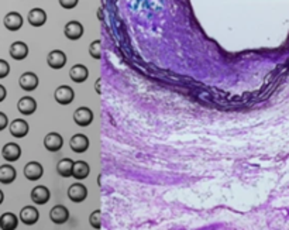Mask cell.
<instances>
[{
    "instance_id": "obj_1",
    "label": "cell",
    "mask_w": 289,
    "mask_h": 230,
    "mask_svg": "<svg viewBox=\"0 0 289 230\" xmlns=\"http://www.w3.org/2000/svg\"><path fill=\"white\" fill-rule=\"evenodd\" d=\"M54 98L58 102L59 105H69L72 103L73 99H75V92L71 86L68 85H61L55 89L54 92Z\"/></svg>"
},
{
    "instance_id": "obj_2",
    "label": "cell",
    "mask_w": 289,
    "mask_h": 230,
    "mask_svg": "<svg viewBox=\"0 0 289 230\" xmlns=\"http://www.w3.org/2000/svg\"><path fill=\"white\" fill-rule=\"evenodd\" d=\"M73 122L80 127H88L93 122V112L86 106H80L73 112Z\"/></svg>"
},
{
    "instance_id": "obj_3",
    "label": "cell",
    "mask_w": 289,
    "mask_h": 230,
    "mask_svg": "<svg viewBox=\"0 0 289 230\" xmlns=\"http://www.w3.org/2000/svg\"><path fill=\"white\" fill-rule=\"evenodd\" d=\"M39 79L34 72H24L19 79V85L26 92H33L38 88Z\"/></svg>"
},
{
    "instance_id": "obj_4",
    "label": "cell",
    "mask_w": 289,
    "mask_h": 230,
    "mask_svg": "<svg viewBox=\"0 0 289 230\" xmlns=\"http://www.w3.org/2000/svg\"><path fill=\"white\" fill-rule=\"evenodd\" d=\"M9 130H10V134L13 137L23 138L26 137L28 132H30V126L23 119H14L13 122L9 125Z\"/></svg>"
},
{
    "instance_id": "obj_5",
    "label": "cell",
    "mask_w": 289,
    "mask_h": 230,
    "mask_svg": "<svg viewBox=\"0 0 289 230\" xmlns=\"http://www.w3.org/2000/svg\"><path fill=\"white\" fill-rule=\"evenodd\" d=\"M68 198L75 202V204H79V202H84L86 198H88V189L84 184H79V182H75L69 188H68Z\"/></svg>"
},
{
    "instance_id": "obj_6",
    "label": "cell",
    "mask_w": 289,
    "mask_h": 230,
    "mask_svg": "<svg viewBox=\"0 0 289 230\" xmlns=\"http://www.w3.org/2000/svg\"><path fill=\"white\" fill-rule=\"evenodd\" d=\"M64 34L68 40L71 41H76L82 35H84V26L82 23H79L76 20H72L69 23H66L65 27H64Z\"/></svg>"
},
{
    "instance_id": "obj_7",
    "label": "cell",
    "mask_w": 289,
    "mask_h": 230,
    "mask_svg": "<svg viewBox=\"0 0 289 230\" xmlns=\"http://www.w3.org/2000/svg\"><path fill=\"white\" fill-rule=\"evenodd\" d=\"M39 219V212L35 206H24L21 211H20V220L23 222L27 226H31V224H35L38 222Z\"/></svg>"
},
{
    "instance_id": "obj_8",
    "label": "cell",
    "mask_w": 289,
    "mask_h": 230,
    "mask_svg": "<svg viewBox=\"0 0 289 230\" xmlns=\"http://www.w3.org/2000/svg\"><path fill=\"white\" fill-rule=\"evenodd\" d=\"M66 54L64 51H61V50H54L51 53L48 54V57H47V64L50 68H53V69H61V68H64L66 64Z\"/></svg>"
},
{
    "instance_id": "obj_9",
    "label": "cell",
    "mask_w": 289,
    "mask_h": 230,
    "mask_svg": "<svg viewBox=\"0 0 289 230\" xmlns=\"http://www.w3.org/2000/svg\"><path fill=\"white\" fill-rule=\"evenodd\" d=\"M62 145H64V138L58 133H48L46 137H44V147H46L48 151H59L62 148Z\"/></svg>"
},
{
    "instance_id": "obj_10",
    "label": "cell",
    "mask_w": 289,
    "mask_h": 230,
    "mask_svg": "<svg viewBox=\"0 0 289 230\" xmlns=\"http://www.w3.org/2000/svg\"><path fill=\"white\" fill-rule=\"evenodd\" d=\"M44 175V168L38 161H30L24 167V177L28 181H38Z\"/></svg>"
},
{
    "instance_id": "obj_11",
    "label": "cell",
    "mask_w": 289,
    "mask_h": 230,
    "mask_svg": "<svg viewBox=\"0 0 289 230\" xmlns=\"http://www.w3.org/2000/svg\"><path fill=\"white\" fill-rule=\"evenodd\" d=\"M3 24L9 31H19L23 27V16L17 12H9L3 19Z\"/></svg>"
},
{
    "instance_id": "obj_12",
    "label": "cell",
    "mask_w": 289,
    "mask_h": 230,
    "mask_svg": "<svg viewBox=\"0 0 289 230\" xmlns=\"http://www.w3.org/2000/svg\"><path fill=\"white\" fill-rule=\"evenodd\" d=\"M50 219L55 224H64L69 219V211L64 205H55L50 211Z\"/></svg>"
},
{
    "instance_id": "obj_13",
    "label": "cell",
    "mask_w": 289,
    "mask_h": 230,
    "mask_svg": "<svg viewBox=\"0 0 289 230\" xmlns=\"http://www.w3.org/2000/svg\"><path fill=\"white\" fill-rule=\"evenodd\" d=\"M69 147L73 152L82 154V152L88 151V148H89V138L86 137L85 134H75L69 140Z\"/></svg>"
},
{
    "instance_id": "obj_14",
    "label": "cell",
    "mask_w": 289,
    "mask_h": 230,
    "mask_svg": "<svg viewBox=\"0 0 289 230\" xmlns=\"http://www.w3.org/2000/svg\"><path fill=\"white\" fill-rule=\"evenodd\" d=\"M50 198H51V192L44 185H37L31 191V201L35 205H46L50 201Z\"/></svg>"
},
{
    "instance_id": "obj_15",
    "label": "cell",
    "mask_w": 289,
    "mask_h": 230,
    "mask_svg": "<svg viewBox=\"0 0 289 230\" xmlns=\"http://www.w3.org/2000/svg\"><path fill=\"white\" fill-rule=\"evenodd\" d=\"M2 156L7 163H14L21 157V147L16 143H7L2 148Z\"/></svg>"
},
{
    "instance_id": "obj_16",
    "label": "cell",
    "mask_w": 289,
    "mask_h": 230,
    "mask_svg": "<svg viewBox=\"0 0 289 230\" xmlns=\"http://www.w3.org/2000/svg\"><path fill=\"white\" fill-rule=\"evenodd\" d=\"M27 20L30 23V26L33 27H43L47 23V13L46 10L39 9V7H34L28 12Z\"/></svg>"
},
{
    "instance_id": "obj_17",
    "label": "cell",
    "mask_w": 289,
    "mask_h": 230,
    "mask_svg": "<svg viewBox=\"0 0 289 230\" xmlns=\"http://www.w3.org/2000/svg\"><path fill=\"white\" fill-rule=\"evenodd\" d=\"M17 109L21 114L24 116H30L33 114L35 110H37V102L35 99L31 98V96H23L20 98V100L17 102Z\"/></svg>"
},
{
    "instance_id": "obj_18",
    "label": "cell",
    "mask_w": 289,
    "mask_h": 230,
    "mask_svg": "<svg viewBox=\"0 0 289 230\" xmlns=\"http://www.w3.org/2000/svg\"><path fill=\"white\" fill-rule=\"evenodd\" d=\"M9 53H10V57L16 59V61H23L28 55V46L23 41H14L13 44L10 46Z\"/></svg>"
},
{
    "instance_id": "obj_19",
    "label": "cell",
    "mask_w": 289,
    "mask_h": 230,
    "mask_svg": "<svg viewBox=\"0 0 289 230\" xmlns=\"http://www.w3.org/2000/svg\"><path fill=\"white\" fill-rule=\"evenodd\" d=\"M88 76H89V69L85 65H82V64H76V65H73L69 69V78L72 79L73 82H76V84L85 82Z\"/></svg>"
},
{
    "instance_id": "obj_20",
    "label": "cell",
    "mask_w": 289,
    "mask_h": 230,
    "mask_svg": "<svg viewBox=\"0 0 289 230\" xmlns=\"http://www.w3.org/2000/svg\"><path fill=\"white\" fill-rule=\"evenodd\" d=\"M19 226V217L12 212H6L0 216V229L2 230H14Z\"/></svg>"
},
{
    "instance_id": "obj_21",
    "label": "cell",
    "mask_w": 289,
    "mask_h": 230,
    "mask_svg": "<svg viewBox=\"0 0 289 230\" xmlns=\"http://www.w3.org/2000/svg\"><path fill=\"white\" fill-rule=\"evenodd\" d=\"M91 174V167L88 165L85 161H73V168H72V177L78 181H82L85 178L89 177Z\"/></svg>"
},
{
    "instance_id": "obj_22",
    "label": "cell",
    "mask_w": 289,
    "mask_h": 230,
    "mask_svg": "<svg viewBox=\"0 0 289 230\" xmlns=\"http://www.w3.org/2000/svg\"><path fill=\"white\" fill-rule=\"evenodd\" d=\"M17 177V172L14 170V167L10 164L0 165V182L5 185H9L14 182V179Z\"/></svg>"
},
{
    "instance_id": "obj_23",
    "label": "cell",
    "mask_w": 289,
    "mask_h": 230,
    "mask_svg": "<svg viewBox=\"0 0 289 230\" xmlns=\"http://www.w3.org/2000/svg\"><path fill=\"white\" fill-rule=\"evenodd\" d=\"M72 168L73 161L71 158H62V160H59L58 164H57V172L62 178L72 177Z\"/></svg>"
},
{
    "instance_id": "obj_24",
    "label": "cell",
    "mask_w": 289,
    "mask_h": 230,
    "mask_svg": "<svg viewBox=\"0 0 289 230\" xmlns=\"http://www.w3.org/2000/svg\"><path fill=\"white\" fill-rule=\"evenodd\" d=\"M89 54H91V57L95 59L102 58V43H100L99 40H95V41L91 43V46H89Z\"/></svg>"
},
{
    "instance_id": "obj_25",
    "label": "cell",
    "mask_w": 289,
    "mask_h": 230,
    "mask_svg": "<svg viewBox=\"0 0 289 230\" xmlns=\"http://www.w3.org/2000/svg\"><path fill=\"white\" fill-rule=\"evenodd\" d=\"M100 211L92 212V215L89 216V223L92 226L93 229H100L102 227V220H100Z\"/></svg>"
},
{
    "instance_id": "obj_26",
    "label": "cell",
    "mask_w": 289,
    "mask_h": 230,
    "mask_svg": "<svg viewBox=\"0 0 289 230\" xmlns=\"http://www.w3.org/2000/svg\"><path fill=\"white\" fill-rule=\"evenodd\" d=\"M10 73V65L6 59H0V79L6 78L7 75Z\"/></svg>"
},
{
    "instance_id": "obj_27",
    "label": "cell",
    "mask_w": 289,
    "mask_h": 230,
    "mask_svg": "<svg viewBox=\"0 0 289 230\" xmlns=\"http://www.w3.org/2000/svg\"><path fill=\"white\" fill-rule=\"evenodd\" d=\"M58 2L59 6L65 9V10H72V9L78 6L79 3V0H58Z\"/></svg>"
},
{
    "instance_id": "obj_28",
    "label": "cell",
    "mask_w": 289,
    "mask_h": 230,
    "mask_svg": "<svg viewBox=\"0 0 289 230\" xmlns=\"http://www.w3.org/2000/svg\"><path fill=\"white\" fill-rule=\"evenodd\" d=\"M9 126V119H7L6 113L0 112V132H3Z\"/></svg>"
},
{
    "instance_id": "obj_29",
    "label": "cell",
    "mask_w": 289,
    "mask_h": 230,
    "mask_svg": "<svg viewBox=\"0 0 289 230\" xmlns=\"http://www.w3.org/2000/svg\"><path fill=\"white\" fill-rule=\"evenodd\" d=\"M6 96H7V91H6V88L3 85H0V103L6 99Z\"/></svg>"
},
{
    "instance_id": "obj_30",
    "label": "cell",
    "mask_w": 289,
    "mask_h": 230,
    "mask_svg": "<svg viewBox=\"0 0 289 230\" xmlns=\"http://www.w3.org/2000/svg\"><path fill=\"white\" fill-rule=\"evenodd\" d=\"M100 82H102V79L99 78L96 79V84H95V88H96V93H98V95L102 93V91H100Z\"/></svg>"
},
{
    "instance_id": "obj_31",
    "label": "cell",
    "mask_w": 289,
    "mask_h": 230,
    "mask_svg": "<svg viewBox=\"0 0 289 230\" xmlns=\"http://www.w3.org/2000/svg\"><path fill=\"white\" fill-rule=\"evenodd\" d=\"M3 201H5V194H3V191L0 189V205L3 204Z\"/></svg>"
}]
</instances>
